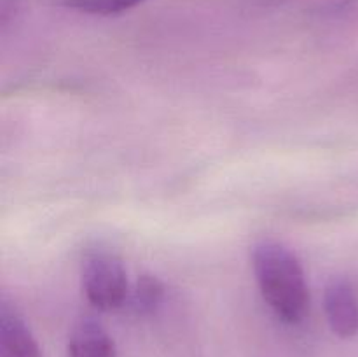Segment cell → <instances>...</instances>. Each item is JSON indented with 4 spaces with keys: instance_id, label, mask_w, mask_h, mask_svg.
I'll use <instances>...</instances> for the list:
<instances>
[{
    "instance_id": "6da1fadb",
    "label": "cell",
    "mask_w": 358,
    "mask_h": 357,
    "mask_svg": "<svg viewBox=\"0 0 358 357\" xmlns=\"http://www.w3.org/2000/svg\"><path fill=\"white\" fill-rule=\"evenodd\" d=\"M252 268L259 290L276 317L297 324L310 310V289L297 255L276 240H261L252 248Z\"/></svg>"
},
{
    "instance_id": "7a4b0ae2",
    "label": "cell",
    "mask_w": 358,
    "mask_h": 357,
    "mask_svg": "<svg viewBox=\"0 0 358 357\" xmlns=\"http://www.w3.org/2000/svg\"><path fill=\"white\" fill-rule=\"evenodd\" d=\"M83 289L87 301L101 312L117 310L129 296V284L121 258L107 248L90 252L83 265Z\"/></svg>"
},
{
    "instance_id": "3957f363",
    "label": "cell",
    "mask_w": 358,
    "mask_h": 357,
    "mask_svg": "<svg viewBox=\"0 0 358 357\" xmlns=\"http://www.w3.org/2000/svg\"><path fill=\"white\" fill-rule=\"evenodd\" d=\"M324 308L332 332L339 338H353L358 332V293L345 276L329 280L324 293Z\"/></svg>"
},
{
    "instance_id": "277c9868",
    "label": "cell",
    "mask_w": 358,
    "mask_h": 357,
    "mask_svg": "<svg viewBox=\"0 0 358 357\" xmlns=\"http://www.w3.org/2000/svg\"><path fill=\"white\" fill-rule=\"evenodd\" d=\"M0 357H42L37 340L6 296L0 300Z\"/></svg>"
},
{
    "instance_id": "5b68a950",
    "label": "cell",
    "mask_w": 358,
    "mask_h": 357,
    "mask_svg": "<svg viewBox=\"0 0 358 357\" xmlns=\"http://www.w3.org/2000/svg\"><path fill=\"white\" fill-rule=\"evenodd\" d=\"M69 357H115V343L96 318L83 317L70 331Z\"/></svg>"
},
{
    "instance_id": "8992f818",
    "label": "cell",
    "mask_w": 358,
    "mask_h": 357,
    "mask_svg": "<svg viewBox=\"0 0 358 357\" xmlns=\"http://www.w3.org/2000/svg\"><path fill=\"white\" fill-rule=\"evenodd\" d=\"M164 298V284L156 275L143 273L135 282L131 290V307L136 314H152Z\"/></svg>"
},
{
    "instance_id": "52a82bcc",
    "label": "cell",
    "mask_w": 358,
    "mask_h": 357,
    "mask_svg": "<svg viewBox=\"0 0 358 357\" xmlns=\"http://www.w3.org/2000/svg\"><path fill=\"white\" fill-rule=\"evenodd\" d=\"M58 2L70 9L80 10V13L108 16V14H117L131 9L143 0H58Z\"/></svg>"
}]
</instances>
